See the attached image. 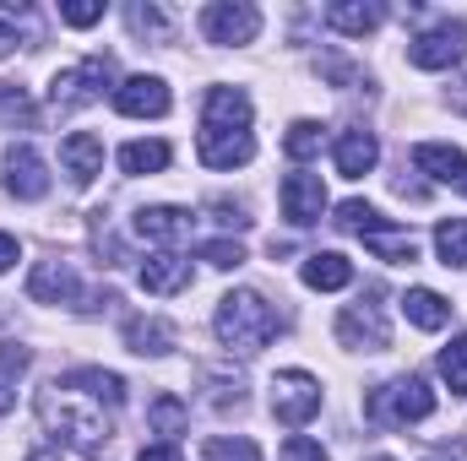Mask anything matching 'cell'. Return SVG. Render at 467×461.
Wrapping results in <instances>:
<instances>
[{
  "instance_id": "1",
  "label": "cell",
  "mask_w": 467,
  "mask_h": 461,
  "mask_svg": "<svg viewBox=\"0 0 467 461\" xmlns=\"http://www.w3.org/2000/svg\"><path fill=\"white\" fill-rule=\"evenodd\" d=\"M196 152L207 169H244L255 158V130H250V98L244 87H213L202 104Z\"/></svg>"
},
{
  "instance_id": "2",
  "label": "cell",
  "mask_w": 467,
  "mask_h": 461,
  "mask_svg": "<svg viewBox=\"0 0 467 461\" xmlns=\"http://www.w3.org/2000/svg\"><path fill=\"white\" fill-rule=\"evenodd\" d=\"M38 418H44V429L55 435V440H66L77 456H104V446H109V413H104V402H93L88 391H71L66 380H55L44 396H38Z\"/></svg>"
},
{
  "instance_id": "3",
  "label": "cell",
  "mask_w": 467,
  "mask_h": 461,
  "mask_svg": "<svg viewBox=\"0 0 467 461\" xmlns=\"http://www.w3.org/2000/svg\"><path fill=\"white\" fill-rule=\"evenodd\" d=\"M277 326H283V315L255 293V288H234L218 299V315H213V332H218V343L239 353V358H250V353H261V347L277 337Z\"/></svg>"
},
{
  "instance_id": "4",
  "label": "cell",
  "mask_w": 467,
  "mask_h": 461,
  "mask_svg": "<svg viewBox=\"0 0 467 461\" xmlns=\"http://www.w3.org/2000/svg\"><path fill=\"white\" fill-rule=\"evenodd\" d=\"M430 413H435V391L424 385V374H397V380H386L364 396V418L380 424V429H408Z\"/></svg>"
},
{
  "instance_id": "5",
  "label": "cell",
  "mask_w": 467,
  "mask_h": 461,
  "mask_svg": "<svg viewBox=\"0 0 467 461\" xmlns=\"http://www.w3.org/2000/svg\"><path fill=\"white\" fill-rule=\"evenodd\" d=\"M104 93L115 98V55H88V60L55 71V82H49V104L55 109H88Z\"/></svg>"
},
{
  "instance_id": "6",
  "label": "cell",
  "mask_w": 467,
  "mask_h": 461,
  "mask_svg": "<svg viewBox=\"0 0 467 461\" xmlns=\"http://www.w3.org/2000/svg\"><path fill=\"white\" fill-rule=\"evenodd\" d=\"M380 299H386L380 288H364L353 304H343V315H337V343L358 347V353L391 347V321H386V304H380Z\"/></svg>"
},
{
  "instance_id": "7",
  "label": "cell",
  "mask_w": 467,
  "mask_h": 461,
  "mask_svg": "<svg viewBox=\"0 0 467 461\" xmlns=\"http://www.w3.org/2000/svg\"><path fill=\"white\" fill-rule=\"evenodd\" d=\"M316 413H321V380H316V374H305V369L272 374V418H277V424L305 429Z\"/></svg>"
},
{
  "instance_id": "8",
  "label": "cell",
  "mask_w": 467,
  "mask_h": 461,
  "mask_svg": "<svg viewBox=\"0 0 467 461\" xmlns=\"http://www.w3.org/2000/svg\"><path fill=\"white\" fill-rule=\"evenodd\" d=\"M467 55V22H435L408 44V60L419 71H451Z\"/></svg>"
},
{
  "instance_id": "9",
  "label": "cell",
  "mask_w": 467,
  "mask_h": 461,
  "mask_svg": "<svg viewBox=\"0 0 467 461\" xmlns=\"http://www.w3.org/2000/svg\"><path fill=\"white\" fill-rule=\"evenodd\" d=\"M202 33H207V44H255L261 11L244 5V0H213L202 11Z\"/></svg>"
},
{
  "instance_id": "10",
  "label": "cell",
  "mask_w": 467,
  "mask_h": 461,
  "mask_svg": "<svg viewBox=\"0 0 467 461\" xmlns=\"http://www.w3.org/2000/svg\"><path fill=\"white\" fill-rule=\"evenodd\" d=\"M277 201H283V218H288L294 229H310V223H321V212H327V185H321V174L294 169V174L283 179Z\"/></svg>"
},
{
  "instance_id": "11",
  "label": "cell",
  "mask_w": 467,
  "mask_h": 461,
  "mask_svg": "<svg viewBox=\"0 0 467 461\" xmlns=\"http://www.w3.org/2000/svg\"><path fill=\"white\" fill-rule=\"evenodd\" d=\"M169 82L163 77H125L115 87V109L125 119H163L169 115Z\"/></svg>"
},
{
  "instance_id": "12",
  "label": "cell",
  "mask_w": 467,
  "mask_h": 461,
  "mask_svg": "<svg viewBox=\"0 0 467 461\" xmlns=\"http://www.w3.org/2000/svg\"><path fill=\"white\" fill-rule=\"evenodd\" d=\"M5 196H16V201H44L49 196V163L27 141L5 152Z\"/></svg>"
},
{
  "instance_id": "13",
  "label": "cell",
  "mask_w": 467,
  "mask_h": 461,
  "mask_svg": "<svg viewBox=\"0 0 467 461\" xmlns=\"http://www.w3.org/2000/svg\"><path fill=\"white\" fill-rule=\"evenodd\" d=\"M413 169L430 174L435 185H451V190L467 196V152L462 147H451V141H419L413 147Z\"/></svg>"
},
{
  "instance_id": "14",
  "label": "cell",
  "mask_w": 467,
  "mask_h": 461,
  "mask_svg": "<svg viewBox=\"0 0 467 461\" xmlns=\"http://www.w3.org/2000/svg\"><path fill=\"white\" fill-rule=\"evenodd\" d=\"M191 212L185 207H141L136 218H130V233L136 239H147V244H163V250H174L180 239H191Z\"/></svg>"
},
{
  "instance_id": "15",
  "label": "cell",
  "mask_w": 467,
  "mask_h": 461,
  "mask_svg": "<svg viewBox=\"0 0 467 461\" xmlns=\"http://www.w3.org/2000/svg\"><path fill=\"white\" fill-rule=\"evenodd\" d=\"M60 169L71 174V185H93L104 174V136L93 130H71L60 141Z\"/></svg>"
},
{
  "instance_id": "16",
  "label": "cell",
  "mask_w": 467,
  "mask_h": 461,
  "mask_svg": "<svg viewBox=\"0 0 467 461\" xmlns=\"http://www.w3.org/2000/svg\"><path fill=\"white\" fill-rule=\"evenodd\" d=\"M27 299H38V304H77L82 282H77L71 261H38L33 277H27Z\"/></svg>"
},
{
  "instance_id": "17",
  "label": "cell",
  "mask_w": 467,
  "mask_h": 461,
  "mask_svg": "<svg viewBox=\"0 0 467 461\" xmlns=\"http://www.w3.org/2000/svg\"><path fill=\"white\" fill-rule=\"evenodd\" d=\"M141 288L147 293H158V299H169V293H185L191 288V261L185 255H174V250H152L147 261H141Z\"/></svg>"
},
{
  "instance_id": "18",
  "label": "cell",
  "mask_w": 467,
  "mask_h": 461,
  "mask_svg": "<svg viewBox=\"0 0 467 461\" xmlns=\"http://www.w3.org/2000/svg\"><path fill=\"white\" fill-rule=\"evenodd\" d=\"M332 158H337V174H343V179H364V174L380 163V141H375L369 130H343V136L332 141Z\"/></svg>"
},
{
  "instance_id": "19",
  "label": "cell",
  "mask_w": 467,
  "mask_h": 461,
  "mask_svg": "<svg viewBox=\"0 0 467 461\" xmlns=\"http://www.w3.org/2000/svg\"><path fill=\"white\" fill-rule=\"evenodd\" d=\"M174 343H180V332H174V321H163V315H136V321H125V347L141 353V358H163V353H174Z\"/></svg>"
},
{
  "instance_id": "20",
  "label": "cell",
  "mask_w": 467,
  "mask_h": 461,
  "mask_svg": "<svg viewBox=\"0 0 467 461\" xmlns=\"http://www.w3.org/2000/svg\"><path fill=\"white\" fill-rule=\"evenodd\" d=\"M358 239H364V250H369L375 261H391V266H413V261H419V239L408 229H391L386 218H380L375 229H364Z\"/></svg>"
},
{
  "instance_id": "21",
  "label": "cell",
  "mask_w": 467,
  "mask_h": 461,
  "mask_svg": "<svg viewBox=\"0 0 467 461\" xmlns=\"http://www.w3.org/2000/svg\"><path fill=\"white\" fill-rule=\"evenodd\" d=\"M305 288H316V293H337V288H348L353 282V261L348 255H337V250H321V255H305Z\"/></svg>"
},
{
  "instance_id": "22",
  "label": "cell",
  "mask_w": 467,
  "mask_h": 461,
  "mask_svg": "<svg viewBox=\"0 0 467 461\" xmlns=\"http://www.w3.org/2000/svg\"><path fill=\"white\" fill-rule=\"evenodd\" d=\"M380 22H386V11H380L375 0H332V5H327V27H337V33H348V38L375 33Z\"/></svg>"
},
{
  "instance_id": "23",
  "label": "cell",
  "mask_w": 467,
  "mask_h": 461,
  "mask_svg": "<svg viewBox=\"0 0 467 461\" xmlns=\"http://www.w3.org/2000/svg\"><path fill=\"white\" fill-rule=\"evenodd\" d=\"M147 429H152V435H163L169 446H180V435L191 429V407H185L174 391H158V396L147 402Z\"/></svg>"
},
{
  "instance_id": "24",
  "label": "cell",
  "mask_w": 467,
  "mask_h": 461,
  "mask_svg": "<svg viewBox=\"0 0 467 461\" xmlns=\"http://www.w3.org/2000/svg\"><path fill=\"white\" fill-rule=\"evenodd\" d=\"M402 315H408L419 332H441V326L451 321V304H446L435 288H408V293H402Z\"/></svg>"
},
{
  "instance_id": "25",
  "label": "cell",
  "mask_w": 467,
  "mask_h": 461,
  "mask_svg": "<svg viewBox=\"0 0 467 461\" xmlns=\"http://www.w3.org/2000/svg\"><path fill=\"white\" fill-rule=\"evenodd\" d=\"M66 385H71V391H88V396L104 402V407H119V402H125V380L109 374V369H71Z\"/></svg>"
},
{
  "instance_id": "26",
  "label": "cell",
  "mask_w": 467,
  "mask_h": 461,
  "mask_svg": "<svg viewBox=\"0 0 467 461\" xmlns=\"http://www.w3.org/2000/svg\"><path fill=\"white\" fill-rule=\"evenodd\" d=\"M169 141H125L119 147V169L125 174H163L169 169Z\"/></svg>"
},
{
  "instance_id": "27",
  "label": "cell",
  "mask_w": 467,
  "mask_h": 461,
  "mask_svg": "<svg viewBox=\"0 0 467 461\" xmlns=\"http://www.w3.org/2000/svg\"><path fill=\"white\" fill-rule=\"evenodd\" d=\"M321 147H327V125H321V119H294V125H288V136H283V152H288L294 163L321 158Z\"/></svg>"
},
{
  "instance_id": "28",
  "label": "cell",
  "mask_w": 467,
  "mask_h": 461,
  "mask_svg": "<svg viewBox=\"0 0 467 461\" xmlns=\"http://www.w3.org/2000/svg\"><path fill=\"white\" fill-rule=\"evenodd\" d=\"M0 125H16V130H38V109H33L27 87H16V82H0Z\"/></svg>"
},
{
  "instance_id": "29",
  "label": "cell",
  "mask_w": 467,
  "mask_h": 461,
  "mask_svg": "<svg viewBox=\"0 0 467 461\" xmlns=\"http://www.w3.org/2000/svg\"><path fill=\"white\" fill-rule=\"evenodd\" d=\"M435 255H441V266H467V218L435 223Z\"/></svg>"
},
{
  "instance_id": "30",
  "label": "cell",
  "mask_w": 467,
  "mask_h": 461,
  "mask_svg": "<svg viewBox=\"0 0 467 461\" xmlns=\"http://www.w3.org/2000/svg\"><path fill=\"white\" fill-rule=\"evenodd\" d=\"M125 22H130L136 38H158V44L169 38V11H163V5H141V0H136V5L125 11Z\"/></svg>"
},
{
  "instance_id": "31",
  "label": "cell",
  "mask_w": 467,
  "mask_h": 461,
  "mask_svg": "<svg viewBox=\"0 0 467 461\" xmlns=\"http://www.w3.org/2000/svg\"><path fill=\"white\" fill-rule=\"evenodd\" d=\"M202 385H207V391H213V407H239V402H244V374H218V369H213V364H207V369H202Z\"/></svg>"
},
{
  "instance_id": "32",
  "label": "cell",
  "mask_w": 467,
  "mask_h": 461,
  "mask_svg": "<svg viewBox=\"0 0 467 461\" xmlns=\"http://www.w3.org/2000/svg\"><path fill=\"white\" fill-rule=\"evenodd\" d=\"M441 380L451 391H467V337H451V347L441 353Z\"/></svg>"
},
{
  "instance_id": "33",
  "label": "cell",
  "mask_w": 467,
  "mask_h": 461,
  "mask_svg": "<svg viewBox=\"0 0 467 461\" xmlns=\"http://www.w3.org/2000/svg\"><path fill=\"white\" fill-rule=\"evenodd\" d=\"M207 461H261L255 451V440H244V435H218V440H207Z\"/></svg>"
},
{
  "instance_id": "34",
  "label": "cell",
  "mask_w": 467,
  "mask_h": 461,
  "mask_svg": "<svg viewBox=\"0 0 467 461\" xmlns=\"http://www.w3.org/2000/svg\"><path fill=\"white\" fill-rule=\"evenodd\" d=\"M196 255H202L207 266H223V271L244 266V244H234V239H207V244H196Z\"/></svg>"
},
{
  "instance_id": "35",
  "label": "cell",
  "mask_w": 467,
  "mask_h": 461,
  "mask_svg": "<svg viewBox=\"0 0 467 461\" xmlns=\"http://www.w3.org/2000/svg\"><path fill=\"white\" fill-rule=\"evenodd\" d=\"M332 223H337L343 233H364V229H375V223H380V212H375L369 201H343Z\"/></svg>"
},
{
  "instance_id": "36",
  "label": "cell",
  "mask_w": 467,
  "mask_h": 461,
  "mask_svg": "<svg viewBox=\"0 0 467 461\" xmlns=\"http://www.w3.org/2000/svg\"><path fill=\"white\" fill-rule=\"evenodd\" d=\"M60 22L93 27V22H104V0H66V5H60Z\"/></svg>"
},
{
  "instance_id": "37",
  "label": "cell",
  "mask_w": 467,
  "mask_h": 461,
  "mask_svg": "<svg viewBox=\"0 0 467 461\" xmlns=\"http://www.w3.org/2000/svg\"><path fill=\"white\" fill-rule=\"evenodd\" d=\"M277 461H327V451H321V440H310V435H288L283 451H277Z\"/></svg>"
},
{
  "instance_id": "38",
  "label": "cell",
  "mask_w": 467,
  "mask_h": 461,
  "mask_svg": "<svg viewBox=\"0 0 467 461\" xmlns=\"http://www.w3.org/2000/svg\"><path fill=\"white\" fill-rule=\"evenodd\" d=\"M207 212L223 223V229H250V218H244V207H229V201H207Z\"/></svg>"
},
{
  "instance_id": "39",
  "label": "cell",
  "mask_w": 467,
  "mask_h": 461,
  "mask_svg": "<svg viewBox=\"0 0 467 461\" xmlns=\"http://www.w3.org/2000/svg\"><path fill=\"white\" fill-rule=\"evenodd\" d=\"M27 369V347H0V374H22Z\"/></svg>"
},
{
  "instance_id": "40",
  "label": "cell",
  "mask_w": 467,
  "mask_h": 461,
  "mask_svg": "<svg viewBox=\"0 0 467 461\" xmlns=\"http://www.w3.org/2000/svg\"><path fill=\"white\" fill-rule=\"evenodd\" d=\"M22 44V33H16V22H11V11H0V55H11Z\"/></svg>"
},
{
  "instance_id": "41",
  "label": "cell",
  "mask_w": 467,
  "mask_h": 461,
  "mask_svg": "<svg viewBox=\"0 0 467 461\" xmlns=\"http://www.w3.org/2000/svg\"><path fill=\"white\" fill-rule=\"evenodd\" d=\"M321 71H327V77H337V82H358V71H353L348 60H337V55H327V60H321Z\"/></svg>"
},
{
  "instance_id": "42",
  "label": "cell",
  "mask_w": 467,
  "mask_h": 461,
  "mask_svg": "<svg viewBox=\"0 0 467 461\" xmlns=\"http://www.w3.org/2000/svg\"><path fill=\"white\" fill-rule=\"evenodd\" d=\"M136 461H185V451L163 440V446H147V451H141V456H136Z\"/></svg>"
},
{
  "instance_id": "43",
  "label": "cell",
  "mask_w": 467,
  "mask_h": 461,
  "mask_svg": "<svg viewBox=\"0 0 467 461\" xmlns=\"http://www.w3.org/2000/svg\"><path fill=\"white\" fill-rule=\"evenodd\" d=\"M16 261H22V244H16L11 233H0V271H11Z\"/></svg>"
},
{
  "instance_id": "44",
  "label": "cell",
  "mask_w": 467,
  "mask_h": 461,
  "mask_svg": "<svg viewBox=\"0 0 467 461\" xmlns=\"http://www.w3.org/2000/svg\"><path fill=\"white\" fill-rule=\"evenodd\" d=\"M451 109L467 115V77H462V82H451Z\"/></svg>"
},
{
  "instance_id": "45",
  "label": "cell",
  "mask_w": 467,
  "mask_h": 461,
  "mask_svg": "<svg viewBox=\"0 0 467 461\" xmlns=\"http://www.w3.org/2000/svg\"><path fill=\"white\" fill-rule=\"evenodd\" d=\"M27 461H60L55 451H27Z\"/></svg>"
},
{
  "instance_id": "46",
  "label": "cell",
  "mask_w": 467,
  "mask_h": 461,
  "mask_svg": "<svg viewBox=\"0 0 467 461\" xmlns=\"http://www.w3.org/2000/svg\"><path fill=\"white\" fill-rule=\"evenodd\" d=\"M375 461H391V456H375Z\"/></svg>"
}]
</instances>
